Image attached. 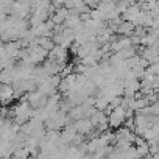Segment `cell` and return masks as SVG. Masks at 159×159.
<instances>
[{
  "mask_svg": "<svg viewBox=\"0 0 159 159\" xmlns=\"http://www.w3.org/2000/svg\"><path fill=\"white\" fill-rule=\"evenodd\" d=\"M139 2H148L150 3V2H157V0H139Z\"/></svg>",
  "mask_w": 159,
  "mask_h": 159,
  "instance_id": "10",
  "label": "cell"
},
{
  "mask_svg": "<svg viewBox=\"0 0 159 159\" xmlns=\"http://www.w3.org/2000/svg\"><path fill=\"white\" fill-rule=\"evenodd\" d=\"M153 157H159V151H157V153H154V154H153Z\"/></svg>",
  "mask_w": 159,
  "mask_h": 159,
  "instance_id": "11",
  "label": "cell"
},
{
  "mask_svg": "<svg viewBox=\"0 0 159 159\" xmlns=\"http://www.w3.org/2000/svg\"><path fill=\"white\" fill-rule=\"evenodd\" d=\"M84 2L91 7V8H97L98 5H100V2H102V0H84Z\"/></svg>",
  "mask_w": 159,
  "mask_h": 159,
  "instance_id": "8",
  "label": "cell"
},
{
  "mask_svg": "<svg viewBox=\"0 0 159 159\" xmlns=\"http://www.w3.org/2000/svg\"><path fill=\"white\" fill-rule=\"evenodd\" d=\"M73 125H75L76 131H78V133H81V134H88V133L94 128V125H92L91 119H88V117H83V119L75 120V122H73Z\"/></svg>",
  "mask_w": 159,
  "mask_h": 159,
  "instance_id": "2",
  "label": "cell"
},
{
  "mask_svg": "<svg viewBox=\"0 0 159 159\" xmlns=\"http://www.w3.org/2000/svg\"><path fill=\"white\" fill-rule=\"evenodd\" d=\"M41 2H42V0H28V3L31 7H38V5H41Z\"/></svg>",
  "mask_w": 159,
  "mask_h": 159,
  "instance_id": "9",
  "label": "cell"
},
{
  "mask_svg": "<svg viewBox=\"0 0 159 159\" xmlns=\"http://www.w3.org/2000/svg\"><path fill=\"white\" fill-rule=\"evenodd\" d=\"M0 98H2L3 105H8L10 102L14 100V86L10 83H2L0 88Z\"/></svg>",
  "mask_w": 159,
  "mask_h": 159,
  "instance_id": "1",
  "label": "cell"
},
{
  "mask_svg": "<svg viewBox=\"0 0 159 159\" xmlns=\"http://www.w3.org/2000/svg\"><path fill=\"white\" fill-rule=\"evenodd\" d=\"M133 140H129V139H117L116 140V148H119V150H122V151H126L128 148H131L133 147Z\"/></svg>",
  "mask_w": 159,
  "mask_h": 159,
  "instance_id": "6",
  "label": "cell"
},
{
  "mask_svg": "<svg viewBox=\"0 0 159 159\" xmlns=\"http://www.w3.org/2000/svg\"><path fill=\"white\" fill-rule=\"evenodd\" d=\"M106 120H109V117L106 116V112H105L103 109H97V111L94 112V116L91 117V122H92V125H94V126H97L98 123L106 122Z\"/></svg>",
  "mask_w": 159,
  "mask_h": 159,
  "instance_id": "4",
  "label": "cell"
},
{
  "mask_svg": "<svg viewBox=\"0 0 159 159\" xmlns=\"http://www.w3.org/2000/svg\"><path fill=\"white\" fill-rule=\"evenodd\" d=\"M28 156H31V151L25 145L20 147V148H17V150H14V153H13V157H16V159H25Z\"/></svg>",
  "mask_w": 159,
  "mask_h": 159,
  "instance_id": "5",
  "label": "cell"
},
{
  "mask_svg": "<svg viewBox=\"0 0 159 159\" xmlns=\"http://www.w3.org/2000/svg\"><path fill=\"white\" fill-rule=\"evenodd\" d=\"M134 28L136 25L131 22V20H123L119 27H117V34H126V36H131L134 33Z\"/></svg>",
  "mask_w": 159,
  "mask_h": 159,
  "instance_id": "3",
  "label": "cell"
},
{
  "mask_svg": "<svg viewBox=\"0 0 159 159\" xmlns=\"http://www.w3.org/2000/svg\"><path fill=\"white\" fill-rule=\"evenodd\" d=\"M80 22H83L80 16H72V14H69V16L66 17V20H64V25H66V27H70V28H75Z\"/></svg>",
  "mask_w": 159,
  "mask_h": 159,
  "instance_id": "7",
  "label": "cell"
}]
</instances>
